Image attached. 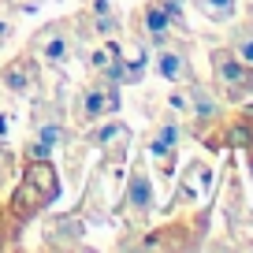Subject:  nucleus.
Returning a JSON list of instances; mask_svg holds the SVG:
<instances>
[{
    "label": "nucleus",
    "mask_w": 253,
    "mask_h": 253,
    "mask_svg": "<svg viewBox=\"0 0 253 253\" xmlns=\"http://www.w3.org/2000/svg\"><path fill=\"white\" fill-rule=\"evenodd\" d=\"M212 67H216V79L223 82V89L231 97L253 93V67L242 63L235 52H212Z\"/></svg>",
    "instance_id": "nucleus-1"
},
{
    "label": "nucleus",
    "mask_w": 253,
    "mask_h": 253,
    "mask_svg": "<svg viewBox=\"0 0 253 253\" xmlns=\"http://www.w3.org/2000/svg\"><path fill=\"white\" fill-rule=\"evenodd\" d=\"M112 108H116V93H112L108 86H93V89L86 93V101H82L86 119H101V116H108Z\"/></svg>",
    "instance_id": "nucleus-2"
},
{
    "label": "nucleus",
    "mask_w": 253,
    "mask_h": 253,
    "mask_svg": "<svg viewBox=\"0 0 253 253\" xmlns=\"http://www.w3.org/2000/svg\"><path fill=\"white\" fill-rule=\"evenodd\" d=\"M157 71L164 75V79L179 82L182 75H186V60H182L179 52H160V56H157Z\"/></svg>",
    "instance_id": "nucleus-3"
},
{
    "label": "nucleus",
    "mask_w": 253,
    "mask_h": 253,
    "mask_svg": "<svg viewBox=\"0 0 253 253\" xmlns=\"http://www.w3.org/2000/svg\"><path fill=\"white\" fill-rule=\"evenodd\" d=\"M130 201H134V209L138 212H145V209L153 205V190H149V179H145L142 171L130 179Z\"/></svg>",
    "instance_id": "nucleus-4"
},
{
    "label": "nucleus",
    "mask_w": 253,
    "mask_h": 253,
    "mask_svg": "<svg viewBox=\"0 0 253 253\" xmlns=\"http://www.w3.org/2000/svg\"><path fill=\"white\" fill-rule=\"evenodd\" d=\"M175 142H179V130H175L171 123H164V126L157 130V138H153V153H157V157H171Z\"/></svg>",
    "instance_id": "nucleus-5"
},
{
    "label": "nucleus",
    "mask_w": 253,
    "mask_h": 253,
    "mask_svg": "<svg viewBox=\"0 0 253 253\" xmlns=\"http://www.w3.org/2000/svg\"><path fill=\"white\" fill-rule=\"evenodd\" d=\"M41 45H45V56L52 63H63L67 60V41L60 38V34H48V38H41Z\"/></svg>",
    "instance_id": "nucleus-6"
},
{
    "label": "nucleus",
    "mask_w": 253,
    "mask_h": 253,
    "mask_svg": "<svg viewBox=\"0 0 253 253\" xmlns=\"http://www.w3.org/2000/svg\"><path fill=\"white\" fill-rule=\"evenodd\" d=\"M235 56L253 67V30H238L235 34Z\"/></svg>",
    "instance_id": "nucleus-7"
},
{
    "label": "nucleus",
    "mask_w": 253,
    "mask_h": 253,
    "mask_svg": "<svg viewBox=\"0 0 253 253\" xmlns=\"http://www.w3.org/2000/svg\"><path fill=\"white\" fill-rule=\"evenodd\" d=\"M198 4H201V11L212 15V19H227L231 11H235V0H198Z\"/></svg>",
    "instance_id": "nucleus-8"
},
{
    "label": "nucleus",
    "mask_w": 253,
    "mask_h": 253,
    "mask_svg": "<svg viewBox=\"0 0 253 253\" xmlns=\"http://www.w3.org/2000/svg\"><path fill=\"white\" fill-rule=\"evenodd\" d=\"M4 38H8V30H4V26H0V41H4Z\"/></svg>",
    "instance_id": "nucleus-9"
}]
</instances>
